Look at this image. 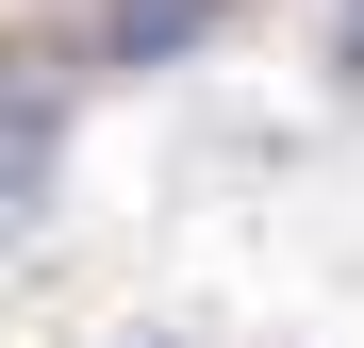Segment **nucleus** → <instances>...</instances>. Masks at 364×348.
Here are the masks:
<instances>
[{
	"label": "nucleus",
	"instance_id": "f03ea898",
	"mask_svg": "<svg viewBox=\"0 0 364 348\" xmlns=\"http://www.w3.org/2000/svg\"><path fill=\"white\" fill-rule=\"evenodd\" d=\"M331 83L364 100V0H348V17H331Z\"/></svg>",
	"mask_w": 364,
	"mask_h": 348
},
{
	"label": "nucleus",
	"instance_id": "f257e3e1",
	"mask_svg": "<svg viewBox=\"0 0 364 348\" xmlns=\"http://www.w3.org/2000/svg\"><path fill=\"white\" fill-rule=\"evenodd\" d=\"M199 33H215V0H100V50L116 67H182Z\"/></svg>",
	"mask_w": 364,
	"mask_h": 348
},
{
	"label": "nucleus",
	"instance_id": "7ed1b4c3",
	"mask_svg": "<svg viewBox=\"0 0 364 348\" xmlns=\"http://www.w3.org/2000/svg\"><path fill=\"white\" fill-rule=\"evenodd\" d=\"M116 348H215V332H182V315H133V332H116Z\"/></svg>",
	"mask_w": 364,
	"mask_h": 348
}]
</instances>
